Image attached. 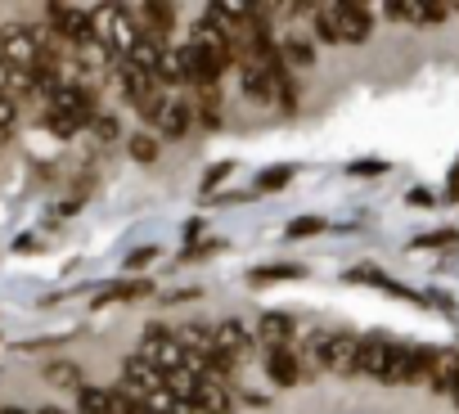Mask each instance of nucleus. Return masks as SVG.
<instances>
[{
	"instance_id": "nucleus-1",
	"label": "nucleus",
	"mask_w": 459,
	"mask_h": 414,
	"mask_svg": "<svg viewBox=\"0 0 459 414\" xmlns=\"http://www.w3.org/2000/svg\"><path fill=\"white\" fill-rule=\"evenodd\" d=\"M140 356L167 378V374H176V369H185V351H180V342H176V333L167 329V324H144V333H140Z\"/></svg>"
},
{
	"instance_id": "nucleus-34",
	"label": "nucleus",
	"mask_w": 459,
	"mask_h": 414,
	"mask_svg": "<svg viewBox=\"0 0 459 414\" xmlns=\"http://www.w3.org/2000/svg\"><path fill=\"white\" fill-rule=\"evenodd\" d=\"M347 171H351V176H383V171H387V162H383V158H356Z\"/></svg>"
},
{
	"instance_id": "nucleus-29",
	"label": "nucleus",
	"mask_w": 459,
	"mask_h": 414,
	"mask_svg": "<svg viewBox=\"0 0 459 414\" xmlns=\"http://www.w3.org/2000/svg\"><path fill=\"white\" fill-rule=\"evenodd\" d=\"M320 230H325L320 217H293L289 230H284V239H307V235H320Z\"/></svg>"
},
{
	"instance_id": "nucleus-37",
	"label": "nucleus",
	"mask_w": 459,
	"mask_h": 414,
	"mask_svg": "<svg viewBox=\"0 0 459 414\" xmlns=\"http://www.w3.org/2000/svg\"><path fill=\"white\" fill-rule=\"evenodd\" d=\"M316 37H320L325 46H338V32H333V23H329L320 10H316Z\"/></svg>"
},
{
	"instance_id": "nucleus-4",
	"label": "nucleus",
	"mask_w": 459,
	"mask_h": 414,
	"mask_svg": "<svg viewBox=\"0 0 459 414\" xmlns=\"http://www.w3.org/2000/svg\"><path fill=\"white\" fill-rule=\"evenodd\" d=\"M320 14L333 23V32H338V46H360V41H369V32H374V14L365 10V5H320Z\"/></svg>"
},
{
	"instance_id": "nucleus-2",
	"label": "nucleus",
	"mask_w": 459,
	"mask_h": 414,
	"mask_svg": "<svg viewBox=\"0 0 459 414\" xmlns=\"http://www.w3.org/2000/svg\"><path fill=\"white\" fill-rule=\"evenodd\" d=\"M356 356H360V338H351V333H316L311 338V360L320 369L356 374Z\"/></svg>"
},
{
	"instance_id": "nucleus-33",
	"label": "nucleus",
	"mask_w": 459,
	"mask_h": 414,
	"mask_svg": "<svg viewBox=\"0 0 459 414\" xmlns=\"http://www.w3.org/2000/svg\"><path fill=\"white\" fill-rule=\"evenodd\" d=\"M14 122H19V104H14L10 95H0V135H10Z\"/></svg>"
},
{
	"instance_id": "nucleus-19",
	"label": "nucleus",
	"mask_w": 459,
	"mask_h": 414,
	"mask_svg": "<svg viewBox=\"0 0 459 414\" xmlns=\"http://www.w3.org/2000/svg\"><path fill=\"white\" fill-rule=\"evenodd\" d=\"M239 82H244V95H248V99L271 104L275 82H271V73H266V68H257V64H239Z\"/></svg>"
},
{
	"instance_id": "nucleus-39",
	"label": "nucleus",
	"mask_w": 459,
	"mask_h": 414,
	"mask_svg": "<svg viewBox=\"0 0 459 414\" xmlns=\"http://www.w3.org/2000/svg\"><path fill=\"white\" fill-rule=\"evenodd\" d=\"M410 207H437V198L428 194V189H410V198H405Z\"/></svg>"
},
{
	"instance_id": "nucleus-16",
	"label": "nucleus",
	"mask_w": 459,
	"mask_h": 414,
	"mask_svg": "<svg viewBox=\"0 0 459 414\" xmlns=\"http://www.w3.org/2000/svg\"><path fill=\"white\" fill-rule=\"evenodd\" d=\"M266 374H271V383L293 387V383L302 378V365H298V356H293L289 347H271V351H266Z\"/></svg>"
},
{
	"instance_id": "nucleus-36",
	"label": "nucleus",
	"mask_w": 459,
	"mask_h": 414,
	"mask_svg": "<svg viewBox=\"0 0 459 414\" xmlns=\"http://www.w3.org/2000/svg\"><path fill=\"white\" fill-rule=\"evenodd\" d=\"M230 171H235V162H216V167H212V171L203 176V194H207V189H216V185H221V180H225Z\"/></svg>"
},
{
	"instance_id": "nucleus-41",
	"label": "nucleus",
	"mask_w": 459,
	"mask_h": 414,
	"mask_svg": "<svg viewBox=\"0 0 459 414\" xmlns=\"http://www.w3.org/2000/svg\"><path fill=\"white\" fill-rule=\"evenodd\" d=\"M446 203H459V167H450V180H446Z\"/></svg>"
},
{
	"instance_id": "nucleus-15",
	"label": "nucleus",
	"mask_w": 459,
	"mask_h": 414,
	"mask_svg": "<svg viewBox=\"0 0 459 414\" xmlns=\"http://www.w3.org/2000/svg\"><path fill=\"white\" fill-rule=\"evenodd\" d=\"M459 378V351L455 347H432V369H428V387L432 392H450Z\"/></svg>"
},
{
	"instance_id": "nucleus-42",
	"label": "nucleus",
	"mask_w": 459,
	"mask_h": 414,
	"mask_svg": "<svg viewBox=\"0 0 459 414\" xmlns=\"http://www.w3.org/2000/svg\"><path fill=\"white\" fill-rule=\"evenodd\" d=\"M203 235V221H185V239H198Z\"/></svg>"
},
{
	"instance_id": "nucleus-20",
	"label": "nucleus",
	"mask_w": 459,
	"mask_h": 414,
	"mask_svg": "<svg viewBox=\"0 0 459 414\" xmlns=\"http://www.w3.org/2000/svg\"><path fill=\"white\" fill-rule=\"evenodd\" d=\"M149 293H153L149 280H122V284L104 289V293L95 298V306H108V302H135V298H149Z\"/></svg>"
},
{
	"instance_id": "nucleus-8",
	"label": "nucleus",
	"mask_w": 459,
	"mask_h": 414,
	"mask_svg": "<svg viewBox=\"0 0 459 414\" xmlns=\"http://www.w3.org/2000/svg\"><path fill=\"white\" fill-rule=\"evenodd\" d=\"M189 46L198 50V55H235V37H230L216 19H198L194 23V32H189Z\"/></svg>"
},
{
	"instance_id": "nucleus-38",
	"label": "nucleus",
	"mask_w": 459,
	"mask_h": 414,
	"mask_svg": "<svg viewBox=\"0 0 459 414\" xmlns=\"http://www.w3.org/2000/svg\"><path fill=\"white\" fill-rule=\"evenodd\" d=\"M153 257H158V248H153V244H149V248H135V253L126 257V271H140V266H149Z\"/></svg>"
},
{
	"instance_id": "nucleus-5",
	"label": "nucleus",
	"mask_w": 459,
	"mask_h": 414,
	"mask_svg": "<svg viewBox=\"0 0 459 414\" xmlns=\"http://www.w3.org/2000/svg\"><path fill=\"white\" fill-rule=\"evenodd\" d=\"M37 55H41V41H37L32 28L14 23V28L0 32V59H5L10 68H37Z\"/></svg>"
},
{
	"instance_id": "nucleus-44",
	"label": "nucleus",
	"mask_w": 459,
	"mask_h": 414,
	"mask_svg": "<svg viewBox=\"0 0 459 414\" xmlns=\"http://www.w3.org/2000/svg\"><path fill=\"white\" fill-rule=\"evenodd\" d=\"M37 414H68V410H59V405H41Z\"/></svg>"
},
{
	"instance_id": "nucleus-46",
	"label": "nucleus",
	"mask_w": 459,
	"mask_h": 414,
	"mask_svg": "<svg viewBox=\"0 0 459 414\" xmlns=\"http://www.w3.org/2000/svg\"><path fill=\"white\" fill-rule=\"evenodd\" d=\"M455 167H459V162H455Z\"/></svg>"
},
{
	"instance_id": "nucleus-40",
	"label": "nucleus",
	"mask_w": 459,
	"mask_h": 414,
	"mask_svg": "<svg viewBox=\"0 0 459 414\" xmlns=\"http://www.w3.org/2000/svg\"><path fill=\"white\" fill-rule=\"evenodd\" d=\"M41 244H37V235H19V244H14V253L19 257H28V253H37Z\"/></svg>"
},
{
	"instance_id": "nucleus-13",
	"label": "nucleus",
	"mask_w": 459,
	"mask_h": 414,
	"mask_svg": "<svg viewBox=\"0 0 459 414\" xmlns=\"http://www.w3.org/2000/svg\"><path fill=\"white\" fill-rule=\"evenodd\" d=\"M189 410H198V414H230V410H235V401H230V392H225L221 378H198V392H194Z\"/></svg>"
},
{
	"instance_id": "nucleus-10",
	"label": "nucleus",
	"mask_w": 459,
	"mask_h": 414,
	"mask_svg": "<svg viewBox=\"0 0 459 414\" xmlns=\"http://www.w3.org/2000/svg\"><path fill=\"white\" fill-rule=\"evenodd\" d=\"M387 365H392V342L387 338H360V356H356V374H369V378H387Z\"/></svg>"
},
{
	"instance_id": "nucleus-7",
	"label": "nucleus",
	"mask_w": 459,
	"mask_h": 414,
	"mask_svg": "<svg viewBox=\"0 0 459 414\" xmlns=\"http://www.w3.org/2000/svg\"><path fill=\"white\" fill-rule=\"evenodd\" d=\"M153 387H162V374H158L140 351H135V356H126V360H122V392H131V396H140V401H144Z\"/></svg>"
},
{
	"instance_id": "nucleus-35",
	"label": "nucleus",
	"mask_w": 459,
	"mask_h": 414,
	"mask_svg": "<svg viewBox=\"0 0 459 414\" xmlns=\"http://www.w3.org/2000/svg\"><path fill=\"white\" fill-rule=\"evenodd\" d=\"M221 248H225L221 239H207V244H194V248H185L180 257H185V262H198V257H212V253H221Z\"/></svg>"
},
{
	"instance_id": "nucleus-30",
	"label": "nucleus",
	"mask_w": 459,
	"mask_h": 414,
	"mask_svg": "<svg viewBox=\"0 0 459 414\" xmlns=\"http://www.w3.org/2000/svg\"><path fill=\"white\" fill-rule=\"evenodd\" d=\"M91 131H95L100 140H117V135H122V122H117L113 113H95V117H91Z\"/></svg>"
},
{
	"instance_id": "nucleus-32",
	"label": "nucleus",
	"mask_w": 459,
	"mask_h": 414,
	"mask_svg": "<svg viewBox=\"0 0 459 414\" xmlns=\"http://www.w3.org/2000/svg\"><path fill=\"white\" fill-rule=\"evenodd\" d=\"M459 239V230H432V235H419L414 248H450Z\"/></svg>"
},
{
	"instance_id": "nucleus-21",
	"label": "nucleus",
	"mask_w": 459,
	"mask_h": 414,
	"mask_svg": "<svg viewBox=\"0 0 459 414\" xmlns=\"http://www.w3.org/2000/svg\"><path fill=\"white\" fill-rule=\"evenodd\" d=\"M77 410H82V414H113V387H86V383H82Z\"/></svg>"
},
{
	"instance_id": "nucleus-17",
	"label": "nucleus",
	"mask_w": 459,
	"mask_h": 414,
	"mask_svg": "<svg viewBox=\"0 0 459 414\" xmlns=\"http://www.w3.org/2000/svg\"><path fill=\"white\" fill-rule=\"evenodd\" d=\"M162 50H167V41H158V37H140V41H135V50L126 55V64H131L135 73H149V77H158Z\"/></svg>"
},
{
	"instance_id": "nucleus-31",
	"label": "nucleus",
	"mask_w": 459,
	"mask_h": 414,
	"mask_svg": "<svg viewBox=\"0 0 459 414\" xmlns=\"http://www.w3.org/2000/svg\"><path fill=\"white\" fill-rule=\"evenodd\" d=\"M302 271L298 266H262V271H253V284H275V280H298Z\"/></svg>"
},
{
	"instance_id": "nucleus-43",
	"label": "nucleus",
	"mask_w": 459,
	"mask_h": 414,
	"mask_svg": "<svg viewBox=\"0 0 459 414\" xmlns=\"http://www.w3.org/2000/svg\"><path fill=\"white\" fill-rule=\"evenodd\" d=\"M0 414H37V410H23V405H0Z\"/></svg>"
},
{
	"instance_id": "nucleus-9",
	"label": "nucleus",
	"mask_w": 459,
	"mask_h": 414,
	"mask_svg": "<svg viewBox=\"0 0 459 414\" xmlns=\"http://www.w3.org/2000/svg\"><path fill=\"white\" fill-rule=\"evenodd\" d=\"M212 342H216V351H221V356L239 360V356L253 347V329H248L244 320H221V324L212 329Z\"/></svg>"
},
{
	"instance_id": "nucleus-24",
	"label": "nucleus",
	"mask_w": 459,
	"mask_h": 414,
	"mask_svg": "<svg viewBox=\"0 0 459 414\" xmlns=\"http://www.w3.org/2000/svg\"><path fill=\"white\" fill-rule=\"evenodd\" d=\"M46 126H50L59 140H73V135H77L82 126H91V122L77 117V113H55V108H50V113H46Z\"/></svg>"
},
{
	"instance_id": "nucleus-23",
	"label": "nucleus",
	"mask_w": 459,
	"mask_h": 414,
	"mask_svg": "<svg viewBox=\"0 0 459 414\" xmlns=\"http://www.w3.org/2000/svg\"><path fill=\"white\" fill-rule=\"evenodd\" d=\"M144 410H149V414H189V410L176 401V392H171L167 383H162V387H153V392L144 396Z\"/></svg>"
},
{
	"instance_id": "nucleus-45",
	"label": "nucleus",
	"mask_w": 459,
	"mask_h": 414,
	"mask_svg": "<svg viewBox=\"0 0 459 414\" xmlns=\"http://www.w3.org/2000/svg\"><path fill=\"white\" fill-rule=\"evenodd\" d=\"M450 401H455V405H459V378H455V387H450Z\"/></svg>"
},
{
	"instance_id": "nucleus-6",
	"label": "nucleus",
	"mask_w": 459,
	"mask_h": 414,
	"mask_svg": "<svg viewBox=\"0 0 459 414\" xmlns=\"http://www.w3.org/2000/svg\"><path fill=\"white\" fill-rule=\"evenodd\" d=\"M46 19H55V37L64 46L77 50V46L91 41V10H82V5H50Z\"/></svg>"
},
{
	"instance_id": "nucleus-18",
	"label": "nucleus",
	"mask_w": 459,
	"mask_h": 414,
	"mask_svg": "<svg viewBox=\"0 0 459 414\" xmlns=\"http://www.w3.org/2000/svg\"><path fill=\"white\" fill-rule=\"evenodd\" d=\"M347 280H351V284H374V289H383V293H392V298H405V302H423L414 289H405V284L387 280V275H383V271H374V266H356Z\"/></svg>"
},
{
	"instance_id": "nucleus-27",
	"label": "nucleus",
	"mask_w": 459,
	"mask_h": 414,
	"mask_svg": "<svg viewBox=\"0 0 459 414\" xmlns=\"http://www.w3.org/2000/svg\"><path fill=\"white\" fill-rule=\"evenodd\" d=\"M280 55H284V59H293L298 68H311V64H316V50H311L307 41H298V37H289V41L280 46Z\"/></svg>"
},
{
	"instance_id": "nucleus-14",
	"label": "nucleus",
	"mask_w": 459,
	"mask_h": 414,
	"mask_svg": "<svg viewBox=\"0 0 459 414\" xmlns=\"http://www.w3.org/2000/svg\"><path fill=\"white\" fill-rule=\"evenodd\" d=\"M293 333H298V320H293L289 311H266V315L257 320V338L266 342V351H271V347H289Z\"/></svg>"
},
{
	"instance_id": "nucleus-11",
	"label": "nucleus",
	"mask_w": 459,
	"mask_h": 414,
	"mask_svg": "<svg viewBox=\"0 0 459 414\" xmlns=\"http://www.w3.org/2000/svg\"><path fill=\"white\" fill-rule=\"evenodd\" d=\"M189 126H194V108H189L180 95H171V99L162 104V113H158V131H162V140H185Z\"/></svg>"
},
{
	"instance_id": "nucleus-25",
	"label": "nucleus",
	"mask_w": 459,
	"mask_h": 414,
	"mask_svg": "<svg viewBox=\"0 0 459 414\" xmlns=\"http://www.w3.org/2000/svg\"><path fill=\"white\" fill-rule=\"evenodd\" d=\"M162 383H167V387L176 392V401L189 410V401H194V392H198V374H189V369H176V374H167Z\"/></svg>"
},
{
	"instance_id": "nucleus-3",
	"label": "nucleus",
	"mask_w": 459,
	"mask_h": 414,
	"mask_svg": "<svg viewBox=\"0 0 459 414\" xmlns=\"http://www.w3.org/2000/svg\"><path fill=\"white\" fill-rule=\"evenodd\" d=\"M432 369V347H401L392 342V365H387V387H410V383H428Z\"/></svg>"
},
{
	"instance_id": "nucleus-12",
	"label": "nucleus",
	"mask_w": 459,
	"mask_h": 414,
	"mask_svg": "<svg viewBox=\"0 0 459 414\" xmlns=\"http://www.w3.org/2000/svg\"><path fill=\"white\" fill-rule=\"evenodd\" d=\"M383 14L387 19H405V23H414V28H437V23H446V5H410V0H392V5H383Z\"/></svg>"
},
{
	"instance_id": "nucleus-22",
	"label": "nucleus",
	"mask_w": 459,
	"mask_h": 414,
	"mask_svg": "<svg viewBox=\"0 0 459 414\" xmlns=\"http://www.w3.org/2000/svg\"><path fill=\"white\" fill-rule=\"evenodd\" d=\"M46 383L68 387V392H82V369H77L73 360H50V365H46Z\"/></svg>"
},
{
	"instance_id": "nucleus-28",
	"label": "nucleus",
	"mask_w": 459,
	"mask_h": 414,
	"mask_svg": "<svg viewBox=\"0 0 459 414\" xmlns=\"http://www.w3.org/2000/svg\"><path fill=\"white\" fill-rule=\"evenodd\" d=\"M289 180H293V167H271V171L257 176V189H262V194H275V189H284Z\"/></svg>"
},
{
	"instance_id": "nucleus-26",
	"label": "nucleus",
	"mask_w": 459,
	"mask_h": 414,
	"mask_svg": "<svg viewBox=\"0 0 459 414\" xmlns=\"http://www.w3.org/2000/svg\"><path fill=\"white\" fill-rule=\"evenodd\" d=\"M126 153H131L135 162H153V158H158V135H149V131H135V135L126 140Z\"/></svg>"
}]
</instances>
